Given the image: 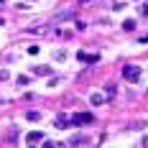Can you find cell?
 Returning <instances> with one entry per match:
<instances>
[{"mask_svg": "<svg viewBox=\"0 0 148 148\" xmlns=\"http://www.w3.org/2000/svg\"><path fill=\"white\" fill-rule=\"evenodd\" d=\"M123 77L125 79H130V82H135L140 74H138V66H123Z\"/></svg>", "mask_w": 148, "mask_h": 148, "instance_id": "6da1fadb", "label": "cell"}, {"mask_svg": "<svg viewBox=\"0 0 148 148\" xmlns=\"http://www.w3.org/2000/svg\"><path fill=\"white\" fill-rule=\"evenodd\" d=\"M69 18H74V10H64V13L54 15V21H69Z\"/></svg>", "mask_w": 148, "mask_h": 148, "instance_id": "7a4b0ae2", "label": "cell"}, {"mask_svg": "<svg viewBox=\"0 0 148 148\" xmlns=\"http://www.w3.org/2000/svg\"><path fill=\"white\" fill-rule=\"evenodd\" d=\"M92 115H74V123H89Z\"/></svg>", "mask_w": 148, "mask_h": 148, "instance_id": "3957f363", "label": "cell"}, {"mask_svg": "<svg viewBox=\"0 0 148 148\" xmlns=\"http://www.w3.org/2000/svg\"><path fill=\"white\" fill-rule=\"evenodd\" d=\"M79 59H82V61H97V56H92V54H82V51H79Z\"/></svg>", "mask_w": 148, "mask_h": 148, "instance_id": "277c9868", "label": "cell"}, {"mask_svg": "<svg viewBox=\"0 0 148 148\" xmlns=\"http://www.w3.org/2000/svg\"><path fill=\"white\" fill-rule=\"evenodd\" d=\"M41 138H44L41 133H31V135H28V143H36V140H41Z\"/></svg>", "mask_w": 148, "mask_h": 148, "instance_id": "5b68a950", "label": "cell"}, {"mask_svg": "<svg viewBox=\"0 0 148 148\" xmlns=\"http://www.w3.org/2000/svg\"><path fill=\"white\" fill-rule=\"evenodd\" d=\"M49 72H51L49 66H36V74H49Z\"/></svg>", "mask_w": 148, "mask_h": 148, "instance_id": "8992f818", "label": "cell"}]
</instances>
